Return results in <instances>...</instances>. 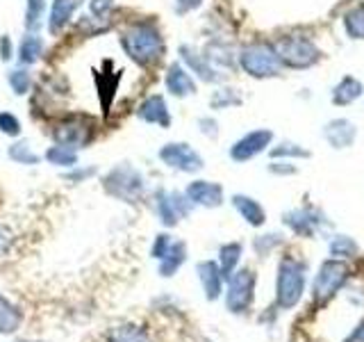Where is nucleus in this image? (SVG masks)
Returning a JSON list of instances; mask_svg holds the SVG:
<instances>
[{"label": "nucleus", "mask_w": 364, "mask_h": 342, "mask_svg": "<svg viewBox=\"0 0 364 342\" xmlns=\"http://www.w3.org/2000/svg\"><path fill=\"white\" fill-rule=\"evenodd\" d=\"M121 48L130 60L141 66V68H153L155 64L162 62V57L166 53L164 37L159 32L155 21H134L128 28L121 32Z\"/></svg>", "instance_id": "obj_1"}, {"label": "nucleus", "mask_w": 364, "mask_h": 342, "mask_svg": "<svg viewBox=\"0 0 364 342\" xmlns=\"http://www.w3.org/2000/svg\"><path fill=\"white\" fill-rule=\"evenodd\" d=\"M98 135V121L87 112H66L50 128L53 144L71 146L75 151L87 148Z\"/></svg>", "instance_id": "obj_2"}, {"label": "nucleus", "mask_w": 364, "mask_h": 342, "mask_svg": "<svg viewBox=\"0 0 364 342\" xmlns=\"http://www.w3.org/2000/svg\"><path fill=\"white\" fill-rule=\"evenodd\" d=\"M100 185L105 190L107 197L119 199L123 203H136L144 199L146 194V180L139 169H134L128 162H121L105 171L100 178Z\"/></svg>", "instance_id": "obj_3"}, {"label": "nucleus", "mask_w": 364, "mask_h": 342, "mask_svg": "<svg viewBox=\"0 0 364 342\" xmlns=\"http://www.w3.org/2000/svg\"><path fill=\"white\" fill-rule=\"evenodd\" d=\"M305 292V265L296 258H282L276 279V304L280 311L299 306Z\"/></svg>", "instance_id": "obj_4"}, {"label": "nucleus", "mask_w": 364, "mask_h": 342, "mask_svg": "<svg viewBox=\"0 0 364 342\" xmlns=\"http://www.w3.org/2000/svg\"><path fill=\"white\" fill-rule=\"evenodd\" d=\"M348 281V267L346 262H341L339 258L335 260H326L321 267H318V274L314 279V288H312V296L316 306H326L333 296H337V292L344 288Z\"/></svg>", "instance_id": "obj_5"}, {"label": "nucleus", "mask_w": 364, "mask_h": 342, "mask_svg": "<svg viewBox=\"0 0 364 342\" xmlns=\"http://www.w3.org/2000/svg\"><path fill=\"white\" fill-rule=\"evenodd\" d=\"M239 64L253 78H271L280 71V57L269 43H250L239 53Z\"/></svg>", "instance_id": "obj_6"}, {"label": "nucleus", "mask_w": 364, "mask_h": 342, "mask_svg": "<svg viewBox=\"0 0 364 342\" xmlns=\"http://www.w3.org/2000/svg\"><path fill=\"white\" fill-rule=\"evenodd\" d=\"M253 299H255V271L248 267L235 271L228 279L225 308L235 315H244L253 306Z\"/></svg>", "instance_id": "obj_7"}, {"label": "nucleus", "mask_w": 364, "mask_h": 342, "mask_svg": "<svg viewBox=\"0 0 364 342\" xmlns=\"http://www.w3.org/2000/svg\"><path fill=\"white\" fill-rule=\"evenodd\" d=\"M276 53L284 66L307 68L318 60V48L305 37H282L276 43Z\"/></svg>", "instance_id": "obj_8"}, {"label": "nucleus", "mask_w": 364, "mask_h": 342, "mask_svg": "<svg viewBox=\"0 0 364 342\" xmlns=\"http://www.w3.org/2000/svg\"><path fill=\"white\" fill-rule=\"evenodd\" d=\"M159 160L176 171H182V174H196V171L203 169V157L196 148H191L187 142H168L159 148Z\"/></svg>", "instance_id": "obj_9"}, {"label": "nucleus", "mask_w": 364, "mask_h": 342, "mask_svg": "<svg viewBox=\"0 0 364 342\" xmlns=\"http://www.w3.org/2000/svg\"><path fill=\"white\" fill-rule=\"evenodd\" d=\"M193 208V205L189 203V199L185 197V194L180 192H164L159 190L155 194V210H157V217L159 222H162L164 226H176L182 217H187L189 210Z\"/></svg>", "instance_id": "obj_10"}, {"label": "nucleus", "mask_w": 364, "mask_h": 342, "mask_svg": "<svg viewBox=\"0 0 364 342\" xmlns=\"http://www.w3.org/2000/svg\"><path fill=\"white\" fill-rule=\"evenodd\" d=\"M87 0H50L48 19H46V30L50 37H62V34L73 26L75 14Z\"/></svg>", "instance_id": "obj_11"}, {"label": "nucleus", "mask_w": 364, "mask_h": 342, "mask_svg": "<svg viewBox=\"0 0 364 342\" xmlns=\"http://www.w3.org/2000/svg\"><path fill=\"white\" fill-rule=\"evenodd\" d=\"M185 197L191 205H200V208H219L223 203V187L219 182L210 180H193L187 185Z\"/></svg>", "instance_id": "obj_12"}, {"label": "nucleus", "mask_w": 364, "mask_h": 342, "mask_svg": "<svg viewBox=\"0 0 364 342\" xmlns=\"http://www.w3.org/2000/svg\"><path fill=\"white\" fill-rule=\"evenodd\" d=\"M164 85H166L168 94L176 96V98H187V96L196 94V80H193L189 68L182 62H173L166 68Z\"/></svg>", "instance_id": "obj_13"}, {"label": "nucleus", "mask_w": 364, "mask_h": 342, "mask_svg": "<svg viewBox=\"0 0 364 342\" xmlns=\"http://www.w3.org/2000/svg\"><path fill=\"white\" fill-rule=\"evenodd\" d=\"M271 130H253L244 135L242 140L235 142V146L230 148V157L235 162H246V160L259 155L264 148L271 144Z\"/></svg>", "instance_id": "obj_14"}, {"label": "nucleus", "mask_w": 364, "mask_h": 342, "mask_svg": "<svg viewBox=\"0 0 364 342\" xmlns=\"http://www.w3.org/2000/svg\"><path fill=\"white\" fill-rule=\"evenodd\" d=\"M136 117L144 123L159 125V128H171V112L162 94H151L146 96L139 108H136Z\"/></svg>", "instance_id": "obj_15"}, {"label": "nucleus", "mask_w": 364, "mask_h": 342, "mask_svg": "<svg viewBox=\"0 0 364 342\" xmlns=\"http://www.w3.org/2000/svg\"><path fill=\"white\" fill-rule=\"evenodd\" d=\"M180 62L189 68V73L200 78L203 83H216V80L221 78L219 71H216L208 57H205V53H198L193 46H180Z\"/></svg>", "instance_id": "obj_16"}, {"label": "nucleus", "mask_w": 364, "mask_h": 342, "mask_svg": "<svg viewBox=\"0 0 364 342\" xmlns=\"http://www.w3.org/2000/svg\"><path fill=\"white\" fill-rule=\"evenodd\" d=\"M46 55V39L41 37V32H23V37L16 43V62L18 66H34L41 62V57Z\"/></svg>", "instance_id": "obj_17"}, {"label": "nucleus", "mask_w": 364, "mask_h": 342, "mask_svg": "<svg viewBox=\"0 0 364 342\" xmlns=\"http://www.w3.org/2000/svg\"><path fill=\"white\" fill-rule=\"evenodd\" d=\"M196 271H198V281L203 285V292L208 296V301H216L223 292V281H225L221 267L212 260H203L196 265Z\"/></svg>", "instance_id": "obj_18"}, {"label": "nucleus", "mask_w": 364, "mask_h": 342, "mask_svg": "<svg viewBox=\"0 0 364 342\" xmlns=\"http://www.w3.org/2000/svg\"><path fill=\"white\" fill-rule=\"evenodd\" d=\"M282 222L287 224L296 235L310 237L316 233V228L321 226V217H318L316 212H312L310 208H299V210H291L287 214H282Z\"/></svg>", "instance_id": "obj_19"}, {"label": "nucleus", "mask_w": 364, "mask_h": 342, "mask_svg": "<svg viewBox=\"0 0 364 342\" xmlns=\"http://www.w3.org/2000/svg\"><path fill=\"white\" fill-rule=\"evenodd\" d=\"M355 135H358L355 125H353L350 121H346V119H335L323 128V137L333 148L350 146L353 142H355Z\"/></svg>", "instance_id": "obj_20"}, {"label": "nucleus", "mask_w": 364, "mask_h": 342, "mask_svg": "<svg viewBox=\"0 0 364 342\" xmlns=\"http://www.w3.org/2000/svg\"><path fill=\"white\" fill-rule=\"evenodd\" d=\"M48 0H26L23 3V30L41 32L48 19Z\"/></svg>", "instance_id": "obj_21"}, {"label": "nucleus", "mask_w": 364, "mask_h": 342, "mask_svg": "<svg viewBox=\"0 0 364 342\" xmlns=\"http://www.w3.org/2000/svg\"><path fill=\"white\" fill-rule=\"evenodd\" d=\"M43 160L48 162L50 167L57 169H73L80 165V153L71 146H62V144H53L43 151Z\"/></svg>", "instance_id": "obj_22"}, {"label": "nucleus", "mask_w": 364, "mask_h": 342, "mask_svg": "<svg viewBox=\"0 0 364 342\" xmlns=\"http://www.w3.org/2000/svg\"><path fill=\"white\" fill-rule=\"evenodd\" d=\"M7 157H9L14 165H21V167H37V165H41V160H43V155H39V153L32 148V144H30L28 140H21V137L9 144V148H7Z\"/></svg>", "instance_id": "obj_23"}, {"label": "nucleus", "mask_w": 364, "mask_h": 342, "mask_svg": "<svg viewBox=\"0 0 364 342\" xmlns=\"http://www.w3.org/2000/svg\"><path fill=\"white\" fill-rule=\"evenodd\" d=\"M23 324V311L18 306L11 304L7 296L0 294V333L11 336L16 333Z\"/></svg>", "instance_id": "obj_24"}, {"label": "nucleus", "mask_w": 364, "mask_h": 342, "mask_svg": "<svg viewBox=\"0 0 364 342\" xmlns=\"http://www.w3.org/2000/svg\"><path fill=\"white\" fill-rule=\"evenodd\" d=\"M187 260V244L180 242V239H173V244L166 251V256L159 260V274L166 279V276H173V274L185 265Z\"/></svg>", "instance_id": "obj_25"}, {"label": "nucleus", "mask_w": 364, "mask_h": 342, "mask_svg": "<svg viewBox=\"0 0 364 342\" xmlns=\"http://www.w3.org/2000/svg\"><path fill=\"white\" fill-rule=\"evenodd\" d=\"M7 85L11 89V94L23 98L34 89V76L28 66H14L7 71Z\"/></svg>", "instance_id": "obj_26"}, {"label": "nucleus", "mask_w": 364, "mask_h": 342, "mask_svg": "<svg viewBox=\"0 0 364 342\" xmlns=\"http://www.w3.org/2000/svg\"><path fill=\"white\" fill-rule=\"evenodd\" d=\"M232 205H235L237 212L242 214L250 226H262V224H264V219H267V214H264V210H262V205L255 199L244 197V194H235Z\"/></svg>", "instance_id": "obj_27"}, {"label": "nucleus", "mask_w": 364, "mask_h": 342, "mask_svg": "<svg viewBox=\"0 0 364 342\" xmlns=\"http://www.w3.org/2000/svg\"><path fill=\"white\" fill-rule=\"evenodd\" d=\"M362 96V83L355 78L346 76L333 91V103L335 105H348V103L358 100Z\"/></svg>", "instance_id": "obj_28"}, {"label": "nucleus", "mask_w": 364, "mask_h": 342, "mask_svg": "<svg viewBox=\"0 0 364 342\" xmlns=\"http://www.w3.org/2000/svg\"><path fill=\"white\" fill-rule=\"evenodd\" d=\"M239 260H242V244L239 242H230V244H223L221 251H219V267H221V274L223 279H230Z\"/></svg>", "instance_id": "obj_29"}, {"label": "nucleus", "mask_w": 364, "mask_h": 342, "mask_svg": "<svg viewBox=\"0 0 364 342\" xmlns=\"http://www.w3.org/2000/svg\"><path fill=\"white\" fill-rule=\"evenodd\" d=\"M107 342H151L148 331L136 324H123L109 331Z\"/></svg>", "instance_id": "obj_30"}, {"label": "nucleus", "mask_w": 364, "mask_h": 342, "mask_svg": "<svg viewBox=\"0 0 364 342\" xmlns=\"http://www.w3.org/2000/svg\"><path fill=\"white\" fill-rule=\"evenodd\" d=\"M344 26L353 39H364V5L353 7L348 11L344 16Z\"/></svg>", "instance_id": "obj_31"}, {"label": "nucleus", "mask_w": 364, "mask_h": 342, "mask_svg": "<svg viewBox=\"0 0 364 342\" xmlns=\"http://www.w3.org/2000/svg\"><path fill=\"white\" fill-rule=\"evenodd\" d=\"M23 133V123L14 112L9 110H0V135L11 137V140H18Z\"/></svg>", "instance_id": "obj_32"}, {"label": "nucleus", "mask_w": 364, "mask_h": 342, "mask_svg": "<svg viewBox=\"0 0 364 342\" xmlns=\"http://www.w3.org/2000/svg\"><path fill=\"white\" fill-rule=\"evenodd\" d=\"M87 7H89L91 19L98 23H105L109 21L114 7H117V0H87Z\"/></svg>", "instance_id": "obj_33"}, {"label": "nucleus", "mask_w": 364, "mask_h": 342, "mask_svg": "<svg viewBox=\"0 0 364 342\" xmlns=\"http://www.w3.org/2000/svg\"><path fill=\"white\" fill-rule=\"evenodd\" d=\"M330 254L335 258H353L358 254V244L353 242L348 235H337L333 242H330Z\"/></svg>", "instance_id": "obj_34"}, {"label": "nucleus", "mask_w": 364, "mask_h": 342, "mask_svg": "<svg viewBox=\"0 0 364 342\" xmlns=\"http://www.w3.org/2000/svg\"><path fill=\"white\" fill-rule=\"evenodd\" d=\"M210 105L214 110H223V108H230V105H242V96H239L235 89H219V91H214V96L210 98Z\"/></svg>", "instance_id": "obj_35"}, {"label": "nucleus", "mask_w": 364, "mask_h": 342, "mask_svg": "<svg viewBox=\"0 0 364 342\" xmlns=\"http://www.w3.org/2000/svg\"><path fill=\"white\" fill-rule=\"evenodd\" d=\"M271 155H273V157H307L310 153H307L305 148L291 144V142H284V144H280V146L273 148Z\"/></svg>", "instance_id": "obj_36"}, {"label": "nucleus", "mask_w": 364, "mask_h": 342, "mask_svg": "<svg viewBox=\"0 0 364 342\" xmlns=\"http://www.w3.org/2000/svg\"><path fill=\"white\" fill-rule=\"evenodd\" d=\"M11 60H16V43L9 34H0V62L9 64Z\"/></svg>", "instance_id": "obj_37"}, {"label": "nucleus", "mask_w": 364, "mask_h": 342, "mask_svg": "<svg viewBox=\"0 0 364 342\" xmlns=\"http://www.w3.org/2000/svg\"><path fill=\"white\" fill-rule=\"evenodd\" d=\"M171 244H173V237L166 235V233H159V235L155 237L153 247H151V256H153L155 260H162V258L166 256V251L171 249Z\"/></svg>", "instance_id": "obj_38"}, {"label": "nucleus", "mask_w": 364, "mask_h": 342, "mask_svg": "<svg viewBox=\"0 0 364 342\" xmlns=\"http://www.w3.org/2000/svg\"><path fill=\"white\" fill-rule=\"evenodd\" d=\"M91 176H96V167H82V165H77V167L66 171V178L73 180V182H85Z\"/></svg>", "instance_id": "obj_39"}, {"label": "nucleus", "mask_w": 364, "mask_h": 342, "mask_svg": "<svg viewBox=\"0 0 364 342\" xmlns=\"http://www.w3.org/2000/svg\"><path fill=\"white\" fill-rule=\"evenodd\" d=\"M9 244H11V233L5 224H0V258H3L7 251H9Z\"/></svg>", "instance_id": "obj_40"}, {"label": "nucleus", "mask_w": 364, "mask_h": 342, "mask_svg": "<svg viewBox=\"0 0 364 342\" xmlns=\"http://www.w3.org/2000/svg\"><path fill=\"white\" fill-rule=\"evenodd\" d=\"M198 125H200V133L203 135H208V137H216V121L214 119H210V117H203V119H198Z\"/></svg>", "instance_id": "obj_41"}, {"label": "nucleus", "mask_w": 364, "mask_h": 342, "mask_svg": "<svg viewBox=\"0 0 364 342\" xmlns=\"http://www.w3.org/2000/svg\"><path fill=\"white\" fill-rule=\"evenodd\" d=\"M200 3H203V0H176V7H178L180 14H185V11L196 9Z\"/></svg>", "instance_id": "obj_42"}, {"label": "nucleus", "mask_w": 364, "mask_h": 342, "mask_svg": "<svg viewBox=\"0 0 364 342\" xmlns=\"http://www.w3.org/2000/svg\"><path fill=\"white\" fill-rule=\"evenodd\" d=\"M344 342H364V319H362V322L355 328H353V333Z\"/></svg>", "instance_id": "obj_43"}, {"label": "nucleus", "mask_w": 364, "mask_h": 342, "mask_svg": "<svg viewBox=\"0 0 364 342\" xmlns=\"http://www.w3.org/2000/svg\"><path fill=\"white\" fill-rule=\"evenodd\" d=\"M271 171H276V174H294L296 169L289 162H284V167H278V162H273L271 165Z\"/></svg>", "instance_id": "obj_44"}]
</instances>
